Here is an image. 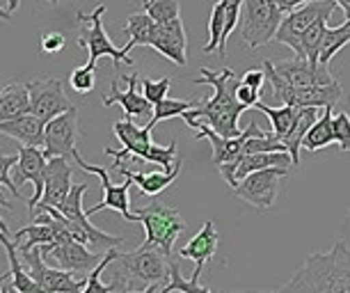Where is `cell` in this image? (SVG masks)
Instances as JSON below:
<instances>
[{"label": "cell", "instance_id": "21", "mask_svg": "<svg viewBox=\"0 0 350 293\" xmlns=\"http://www.w3.org/2000/svg\"><path fill=\"white\" fill-rule=\"evenodd\" d=\"M215 252H217V229H215L213 220H206L204 227L179 250L181 259H193L195 262V272L190 275V279L200 282L204 266L215 257Z\"/></svg>", "mask_w": 350, "mask_h": 293}, {"label": "cell", "instance_id": "32", "mask_svg": "<svg viewBox=\"0 0 350 293\" xmlns=\"http://www.w3.org/2000/svg\"><path fill=\"white\" fill-rule=\"evenodd\" d=\"M142 12H147L158 25L181 18L179 0H142Z\"/></svg>", "mask_w": 350, "mask_h": 293}, {"label": "cell", "instance_id": "52", "mask_svg": "<svg viewBox=\"0 0 350 293\" xmlns=\"http://www.w3.org/2000/svg\"><path fill=\"white\" fill-rule=\"evenodd\" d=\"M343 12H346V18H350V5H348V8L343 10Z\"/></svg>", "mask_w": 350, "mask_h": 293}, {"label": "cell", "instance_id": "50", "mask_svg": "<svg viewBox=\"0 0 350 293\" xmlns=\"http://www.w3.org/2000/svg\"><path fill=\"white\" fill-rule=\"evenodd\" d=\"M18 10V0H10V12Z\"/></svg>", "mask_w": 350, "mask_h": 293}, {"label": "cell", "instance_id": "39", "mask_svg": "<svg viewBox=\"0 0 350 293\" xmlns=\"http://www.w3.org/2000/svg\"><path fill=\"white\" fill-rule=\"evenodd\" d=\"M170 85H172V78H161V81H151V78H144L142 85H140V92L144 97L149 99L151 103H161L170 92Z\"/></svg>", "mask_w": 350, "mask_h": 293}, {"label": "cell", "instance_id": "30", "mask_svg": "<svg viewBox=\"0 0 350 293\" xmlns=\"http://www.w3.org/2000/svg\"><path fill=\"white\" fill-rule=\"evenodd\" d=\"M346 44H350V18L343 25H339V28H325V35H323L321 51H319V64L329 66L332 58Z\"/></svg>", "mask_w": 350, "mask_h": 293}, {"label": "cell", "instance_id": "14", "mask_svg": "<svg viewBox=\"0 0 350 293\" xmlns=\"http://www.w3.org/2000/svg\"><path fill=\"white\" fill-rule=\"evenodd\" d=\"M39 248H42V255L51 266H57V268H64L71 272H83V275L85 272H92V268L103 259L94 255L88 245L78 243L76 238L57 243V245L46 243V245H39Z\"/></svg>", "mask_w": 350, "mask_h": 293}, {"label": "cell", "instance_id": "5", "mask_svg": "<svg viewBox=\"0 0 350 293\" xmlns=\"http://www.w3.org/2000/svg\"><path fill=\"white\" fill-rule=\"evenodd\" d=\"M135 222L144 225L147 238L144 243H151L165 252V257L174 255V243L183 231H186V222H183L181 213L174 206H167L163 202H151L149 206L133 211Z\"/></svg>", "mask_w": 350, "mask_h": 293}, {"label": "cell", "instance_id": "19", "mask_svg": "<svg viewBox=\"0 0 350 293\" xmlns=\"http://www.w3.org/2000/svg\"><path fill=\"white\" fill-rule=\"evenodd\" d=\"M275 69L291 88H298V90L334 83L332 73H329V66H314V64H309L307 60H300V58L275 62Z\"/></svg>", "mask_w": 350, "mask_h": 293}, {"label": "cell", "instance_id": "13", "mask_svg": "<svg viewBox=\"0 0 350 293\" xmlns=\"http://www.w3.org/2000/svg\"><path fill=\"white\" fill-rule=\"evenodd\" d=\"M28 90H30V112L37 115L44 124L71 108V101L64 94V85L57 78L30 81Z\"/></svg>", "mask_w": 350, "mask_h": 293}, {"label": "cell", "instance_id": "18", "mask_svg": "<svg viewBox=\"0 0 350 293\" xmlns=\"http://www.w3.org/2000/svg\"><path fill=\"white\" fill-rule=\"evenodd\" d=\"M151 49L161 53L163 58H167L170 62L186 66L188 64V55H186L188 37H186V28H183L181 18H176V21H172V23H163V25L156 23Z\"/></svg>", "mask_w": 350, "mask_h": 293}, {"label": "cell", "instance_id": "17", "mask_svg": "<svg viewBox=\"0 0 350 293\" xmlns=\"http://www.w3.org/2000/svg\"><path fill=\"white\" fill-rule=\"evenodd\" d=\"M124 81H126V90L120 88V81H117V78L110 83V94L103 97L105 108L120 103L124 108V112H126V117H131V119L154 115V103H151L149 99L144 97L140 90H137V73L124 76Z\"/></svg>", "mask_w": 350, "mask_h": 293}, {"label": "cell", "instance_id": "24", "mask_svg": "<svg viewBox=\"0 0 350 293\" xmlns=\"http://www.w3.org/2000/svg\"><path fill=\"white\" fill-rule=\"evenodd\" d=\"M10 234H5L3 229H0V245L5 248V252H8V259H10V272H12V282L5 286V293L8 291H21V293H39L42 291V286H39L35 279H32V275L28 272V268L23 266V259L21 255H18L16 245L14 241H10L8 238Z\"/></svg>", "mask_w": 350, "mask_h": 293}, {"label": "cell", "instance_id": "42", "mask_svg": "<svg viewBox=\"0 0 350 293\" xmlns=\"http://www.w3.org/2000/svg\"><path fill=\"white\" fill-rule=\"evenodd\" d=\"M64 44H67V39H64L62 32H46L42 35V53L46 55H55V53H60L64 49Z\"/></svg>", "mask_w": 350, "mask_h": 293}, {"label": "cell", "instance_id": "40", "mask_svg": "<svg viewBox=\"0 0 350 293\" xmlns=\"http://www.w3.org/2000/svg\"><path fill=\"white\" fill-rule=\"evenodd\" d=\"M332 126H334V142L339 144V149L350 151V115L348 112L334 115Z\"/></svg>", "mask_w": 350, "mask_h": 293}, {"label": "cell", "instance_id": "3", "mask_svg": "<svg viewBox=\"0 0 350 293\" xmlns=\"http://www.w3.org/2000/svg\"><path fill=\"white\" fill-rule=\"evenodd\" d=\"M170 279V257L151 243H142L133 252H120L110 291H163Z\"/></svg>", "mask_w": 350, "mask_h": 293}, {"label": "cell", "instance_id": "34", "mask_svg": "<svg viewBox=\"0 0 350 293\" xmlns=\"http://www.w3.org/2000/svg\"><path fill=\"white\" fill-rule=\"evenodd\" d=\"M224 10H227V0H217L211 10V18H208V39L204 44V53H213L220 46V37L224 30Z\"/></svg>", "mask_w": 350, "mask_h": 293}, {"label": "cell", "instance_id": "2", "mask_svg": "<svg viewBox=\"0 0 350 293\" xmlns=\"http://www.w3.org/2000/svg\"><path fill=\"white\" fill-rule=\"evenodd\" d=\"M280 291L350 293V248L346 245V236H339L329 252L309 255Z\"/></svg>", "mask_w": 350, "mask_h": 293}, {"label": "cell", "instance_id": "12", "mask_svg": "<svg viewBox=\"0 0 350 293\" xmlns=\"http://www.w3.org/2000/svg\"><path fill=\"white\" fill-rule=\"evenodd\" d=\"M81 138V124H78V110L71 105L67 112L53 117L44 126V154L46 158L64 156L74 158L76 142Z\"/></svg>", "mask_w": 350, "mask_h": 293}, {"label": "cell", "instance_id": "11", "mask_svg": "<svg viewBox=\"0 0 350 293\" xmlns=\"http://www.w3.org/2000/svg\"><path fill=\"white\" fill-rule=\"evenodd\" d=\"M74 163L78 165L81 170L90 172V175H96L101 179V188H103V199L98 202L96 206H92L88 209V216H94V213L103 211V209H110V211H117L124 220H129V222H135L133 213H131V199H129V190H131V179L124 177V183L115 186L110 181V172L105 168H98V165H92L88 163L85 158L78 154V149L74 151Z\"/></svg>", "mask_w": 350, "mask_h": 293}, {"label": "cell", "instance_id": "27", "mask_svg": "<svg viewBox=\"0 0 350 293\" xmlns=\"http://www.w3.org/2000/svg\"><path fill=\"white\" fill-rule=\"evenodd\" d=\"M154 32H156L154 18H151L147 12H135V14L129 16L126 25H124V35L129 37V44L124 46V49L131 53L135 46H151Z\"/></svg>", "mask_w": 350, "mask_h": 293}, {"label": "cell", "instance_id": "36", "mask_svg": "<svg viewBox=\"0 0 350 293\" xmlns=\"http://www.w3.org/2000/svg\"><path fill=\"white\" fill-rule=\"evenodd\" d=\"M69 85L78 92V94H90L96 85V64L88 62V64H83L71 71Z\"/></svg>", "mask_w": 350, "mask_h": 293}, {"label": "cell", "instance_id": "8", "mask_svg": "<svg viewBox=\"0 0 350 293\" xmlns=\"http://www.w3.org/2000/svg\"><path fill=\"white\" fill-rule=\"evenodd\" d=\"M23 259V266L28 268L32 279L42 286V291H55V293H78L85 291V282H88V275L83 279H76L74 272L57 268V266H51L42 255V248L35 245L30 250L18 252Z\"/></svg>", "mask_w": 350, "mask_h": 293}, {"label": "cell", "instance_id": "23", "mask_svg": "<svg viewBox=\"0 0 350 293\" xmlns=\"http://www.w3.org/2000/svg\"><path fill=\"white\" fill-rule=\"evenodd\" d=\"M44 122L32 112H25L21 117L0 122V133L8 138H14L18 144H32L44 149Z\"/></svg>", "mask_w": 350, "mask_h": 293}, {"label": "cell", "instance_id": "51", "mask_svg": "<svg viewBox=\"0 0 350 293\" xmlns=\"http://www.w3.org/2000/svg\"><path fill=\"white\" fill-rule=\"evenodd\" d=\"M46 3H49V5H53V8H55V5L60 3V0H46Z\"/></svg>", "mask_w": 350, "mask_h": 293}, {"label": "cell", "instance_id": "4", "mask_svg": "<svg viewBox=\"0 0 350 293\" xmlns=\"http://www.w3.org/2000/svg\"><path fill=\"white\" fill-rule=\"evenodd\" d=\"M112 133L120 138L122 149L115 151L110 146H105V156H112L115 161H124V158H140V161L156 163L163 170H172L179 161L176 156V142L172 140L167 146H161L151 142V129L147 126H135L131 122V117L120 119V122L112 124Z\"/></svg>", "mask_w": 350, "mask_h": 293}, {"label": "cell", "instance_id": "20", "mask_svg": "<svg viewBox=\"0 0 350 293\" xmlns=\"http://www.w3.org/2000/svg\"><path fill=\"white\" fill-rule=\"evenodd\" d=\"M71 175H74V170H71L69 165V158L64 156H53L49 158V163H46V183H44V195H42V202L39 204H46V206H60L67 195L74 188V183H71Z\"/></svg>", "mask_w": 350, "mask_h": 293}, {"label": "cell", "instance_id": "38", "mask_svg": "<svg viewBox=\"0 0 350 293\" xmlns=\"http://www.w3.org/2000/svg\"><path fill=\"white\" fill-rule=\"evenodd\" d=\"M18 163V151L16 154H3L0 156V188H8L16 199H21V190L18 183L10 177V170Z\"/></svg>", "mask_w": 350, "mask_h": 293}, {"label": "cell", "instance_id": "41", "mask_svg": "<svg viewBox=\"0 0 350 293\" xmlns=\"http://www.w3.org/2000/svg\"><path fill=\"white\" fill-rule=\"evenodd\" d=\"M236 99H239V103L245 105V108H254V105L261 101V90H254L243 81H239V85H236Z\"/></svg>", "mask_w": 350, "mask_h": 293}, {"label": "cell", "instance_id": "45", "mask_svg": "<svg viewBox=\"0 0 350 293\" xmlns=\"http://www.w3.org/2000/svg\"><path fill=\"white\" fill-rule=\"evenodd\" d=\"M0 206H3V209H10V199L5 195V188H0Z\"/></svg>", "mask_w": 350, "mask_h": 293}, {"label": "cell", "instance_id": "48", "mask_svg": "<svg viewBox=\"0 0 350 293\" xmlns=\"http://www.w3.org/2000/svg\"><path fill=\"white\" fill-rule=\"evenodd\" d=\"M0 229H3V231H5V234H10V227H8V222H5V220H3V218H0Z\"/></svg>", "mask_w": 350, "mask_h": 293}, {"label": "cell", "instance_id": "16", "mask_svg": "<svg viewBox=\"0 0 350 293\" xmlns=\"http://www.w3.org/2000/svg\"><path fill=\"white\" fill-rule=\"evenodd\" d=\"M46 158L42 146H32V144H21L18 146V163L14 165L16 179L14 181L21 186L23 181H30L35 186V195L28 199V209L30 213L35 211V206L42 202L44 195V183H46Z\"/></svg>", "mask_w": 350, "mask_h": 293}, {"label": "cell", "instance_id": "1", "mask_svg": "<svg viewBox=\"0 0 350 293\" xmlns=\"http://www.w3.org/2000/svg\"><path fill=\"white\" fill-rule=\"evenodd\" d=\"M202 76L195 78L197 85H211L213 88V97L202 101L197 108L183 112V119L193 131H197L200 124H208L211 129L217 131L224 138L239 136V119L241 112L245 110V105L239 103L236 99V85H239V78L236 73L224 66V69H208V66H202L200 69Z\"/></svg>", "mask_w": 350, "mask_h": 293}, {"label": "cell", "instance_id": "25", "mask_svg": "<svg viewBox=\"0 0 350 293\" xmlns=\"http://www.w3.org/2000/svg\"><path fill=\"white\" fill-rule=\"evenodd\" d=\"M30 112V90L23 83H8L0 90V122Z\"/></svg>", "mask_w": 350, "mask_h": 293}, {"label": "cell", "instance_id": "43", "mask_svg": "<svg viewBox=\"0 0 350 293\" xmlns=\"http://www.w3.org/2000/svg\"><path fill=\"white\" fill-rule=\"evenodd\" d=\"M241 81L245 83V85H250V88L261 90V88H263V83L268 81V78H266V69H250V71L243 73Z\"/></svg>", "mask_w": 350, "mask_h": 293}, {"label": "cell", "instance_id": "49", "mask_svg": "<svg viewBox=\"0 0 350 293\" xmlns=\"http://www.w3.org/2000/svg\"><path fill=\"white\" fill-rule=\"evenodd\" d=\"M8 277H12V272H10V270H5L3 275H0V284H3V282H8Z\"/></svg>", "mask_w": 350, "mask_h": 293}, {"label": "cell", "instance_id": "15", "mask_svg": "<svg viewBox=\"0 0 350 293\" xmlns=\"http://www.w3.org/2000/svg\"><path fill=\"white\" fill-rule=\"evenodd\" d=\"M263 131L259 124H250L245 131H241L239 136H231V138H224L220 136L217 131L211 129L208 124H200L195 131V138L197 140H208L211 146H213V163L215 168H220V165H229V163H236L243 154V144H245V140L250 136H263Z\"/></svg>", "mask_w": 350, "mask_h": 293}, {"label": "cell", "instance_id": "28", "mask_svg": "<svg viewBox=\"0 0 350 293\" xmlns=\"http://www.w3.org/2000/svg\"><path fill=\"white\" fill-rule=\"evenodd\" d=\"M332 108H323L319 119L314 122L312 129L307 131L305 140H302V149L307 151H319L323 146L334 142V126H332Z\"/></svg>", "mask_w": 350, "mask_h": 293}, {"label": "cell", "instance_id": "6", "mask_svg": "<svg viewBox=\"0 0 350 293\" xmlns=\"http://www.w3.org/2000/svg\"><path fill=\"white\" fill-rule=\"evenodd\" d=\"M284 12L275 0H243V25L241 37L250 49H261L277 35Z\"/></svg>", "mask_w": 350, "mask_h": 293}, {"label": "cell", "instance_id": "9", "mask_svg": "<svg viewBox=\"0 0 350 293\" xmlns=\"http://www.w3.org/2000/svg\"><path fill=\"white\" fill-rule=\"evenodd\" d=\"M339 8L334 0H312V3L302 5V8L288 12L282 18V25L275 35V42H280L284 46H288L291 51H295L302 32L312 28L314 23L319 21H327L332 16V12Z\"/></svg>", "mask_w": 350, "mask_h": 293}, {"label": "cell", "instance_id": "7", "mask_svg": "<svg viewBox=\"0 0 350 293\" xmlns=\"http://www.w3.org/2000/svg\"><path fill=\"white\" fill-rule=\"evenodd\" d=\"M103 14H105V5H96L92 14H85V12H78V21H81V35H78V44L83 49H88L90 58L88 62L96 64L98 58L108 55L115 66H120L122 62L126 64H133V60L129 58V51L126 49H117L115 44L110 42L108 32L103 28Z\"/></svg>", "mask_w": 350, "mask_h": 293}, {"label": "cell", "instance_id": "35", "mask_svg": "<svg viewBox=\"0 0 350 293\" xmlns=\"http://www.w3.org/2000/svg\"><path fill=\"white\" fill-rule=\"evenodd\" d=\"M117 257H120V250H117V248H110L108 252H105L101 262H98L94 268H92V272H88L85 291H88V293H110V286L101 282V275H103V270L108 268V266L115 262Z\"/></svg>", "mask_w": 350, "mask_h": 293}, {"label": "cell", "instance_id": "26", "mask_svg": "<svg viewBox=\"0 0 350 293\" xmlns=\"http://www.w3.org/2000/svg\"><path fill=\"white\" fill-rule=\"evenodd\" d=\"M323 108H300V115L295 119V124L291 126V131L282 138V144L286 146V151L293 158V165H300V149H302V140H305L307 131L312 129L314 122L319 119Z\"/></svg>", "mask_w": 350, "mask_h": 293}, {"label": "cell", "instance_id": "31", "mask_svg": "<svg viewBox=\"0 0 350 293\" xmlns=\"http://www.w3.org/2000/svg\"><path fill=\"white\" fill-rule=\"evenodd\" d=\"M200 105V101H179V99H167L165 97L161 103L154 105V115H151L147 129L154 131L156 124L165 122V119H172V117H183L186 110H193Z\"/></svg>", "mask_w": 350, "mask_h": 293}, {"label": "cell", "instance_id": "46", "mask_svg": "<svg viewBox=\"0 0 350 293\" xmlns=\"http://www.w3.org/2000/svg\"><path fill=\"white\" fill-rule=\"evenodd\" d=\"M334 3H336V5H339V8H341V10H346V8H348V5H350V0H334Z\"/></svg>", "mask_w": 350, "mask_h": 293}, {"label": "cell", "instance_id": "37", "mask_svg": "<svg viewBox=\"0 0 350 293\" xmlns=\"http://www.w3.org/2000/svg\"><path fill=\"white\" fill-rule=\"evenodd\" d=\"M241 12H243V0H227V10H224V30H222V37H220V46H217V53H220L222 58L227 55L229 35L234 32L236 23H239Z\"/></svg>", "mask_w": 350, "mask_h": 293}, {"label": "cell", "instance_id": "10", "mask_svg": "<svg viewBox=\"0 0 350 293\" xmlns=\"http://www.w3.org/2000/svg\"><path fill=\"white\" fill-rule=\"evenodd\" d=\"M286 175H288V168H266V170L250 172L247 177L241 179L234 192H236V197L245 199L254 209L268 211V209H273L277 192H280V181Z\"/></svg>", "mask_w": 350, "mask_h": 293}, {"label": "cell", "instance_id": "33", "mask_svg": "<svg viewBox=\"0 0 350 293\" xmlns=\"http://www.w3.org/2000/svg\"><path fill=\"white\" fill-rule=\"evenodd\" d=\"M179 257V255H176ZM174 255L170 257V279L167 284L163 286V293L170 291H183V293H208V286H202L195 279H183L181 277V268H179V259Z\"/></svg>", "mask_w": 350, "mask_h": 293}, {"label": "cell", "instance_id": "29", "mask_svg": "<svg viewBox=\"0 0 350 293\" xmlns=\"http://www.w3.org/2000/svg\"><path fill=\"white\" fill-rule=\"evenodd\" d=\"M254 108L261 110L263 115L270 119V124H273V131H270V133H273V136L280 140V142H282V138L291 131V126L295 124V119H298V115H300L298 105H288V103H284L282 108H270V105L259 101V103L254 105Z\"/></svg>", "mask_w": 350, "mask_h": 293}, {"label": "cell", "instance_id": "44", "mask_svg": "<svg viewBox=\"0 0 350 293\" xmlns=\"http://www.w3.org/2000/svg\"><path fill=\"white\" fill-rule=\"evenodd\" d=\"M275 3H277V8L284 12V14H288V12L298 10V8H302V5L312 3V0H275Z\"/></svg>", "mask_w": 350, "mask_h": 293}, {"label": "cell", "instance_id": "22", "mask_svg": "<svg viewBox=\"0 0 350 293\" xmlns=\"http://www.w3.org/2000/svg\"><path fill=\"white\" fill-rule=\"evenodd\" d=\"M112 170L120 172L122 177H129L131 181H133V183L137 186V188H140V190L144 192V195L156 197V195H161V192H163L165 188H170V186L176 181V177H179V172H181V158L176 161V165H174L172 170L147 172V175L124 168V163H122V161H115V165H112Z\"/></svg>", "mask_w": 350, "mask_h": 293}, {"label": "cell", "instance_id": "47", "mask_svg": "<svg viewBox=\"0 0 350 293\" xmlns=\"http://www.w3.org/2000/svg\"><path fill=\"white\" fill-rule=\"evenodd\" d=\"M0 18H3V21H10V12H8V10H3V8H0Z\"/></svg>", "mask_w": 350, "mask_h": 293}]
</instances>
